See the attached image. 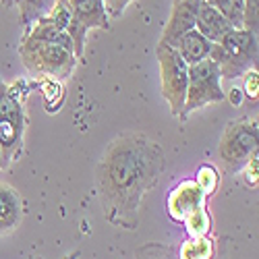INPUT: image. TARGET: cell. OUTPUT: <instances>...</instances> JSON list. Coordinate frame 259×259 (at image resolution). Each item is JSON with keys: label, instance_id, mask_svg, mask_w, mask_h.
<instances>
[{"label": "cell", "instance_id": "cell-29", "mask_svg": "<svg viewBox=\"0 0 259 259\" xmlns=\"http://www.w3.org/2000/svg\"><path fill=\"white\" fill-rule=\"evenodd\" d=\"M175 3H177V0H175Z\"/></svg>", "mask_w": 259, "mask_h": 259}, {"label": "cell", "instance_id": "cell-16", "mask_svg": "<svg viewBox=\"0 0 259 259\" xmlns=\"http://www.w3.org/2000/svg\"><path fill=\"white\" fill-rule=\"evenodd\" d=\"M211 257H213V243L207 236L183 243L179 251V259H211Z\"/></svg>", "mask_w": 259, "mask_h": 259}, {"label": "cell", "instance_id": "cell-17", "mask_svg": "<svg viewBox=\"0 0 259 259\" xmlns=\"http://www.w3.org/2000/svg\"><path fill=\"white\" fill-rule=\"evenodd\" d=\"M185 224H187V232L191 239H203L211 230V220H209V213L205 207H199L193 211L185 220Z\"/></svg>", "mask_w": 259, "mask_h": 259}, {"label": "cell", "instance_id": "cell-24", "mask_svg": "<svg viewBox=\"0 0 259 259\" xmlns=\"http://www.w3.org/2000/svg\"><path fill=\"white\" fill-rule=\"evenodd\" d=\"M230 94H232V96H230V102H232V106H239V104L243 102V92H241V90H236V88H234Z\"/></svg>", "mask_w": 259, "mask_h": 259}, {"label": "cell", "instance_id": "cell-5", "mask_svg": "<svg viewBox=\"0 0 259 259\" xmlns=\"http://www.w3.org/2000/svg\"><path fill=\"white\" fill-rule=\"evenodd\" d=\"M156 58L160 64L162 96L170 106V112L175 116H181L189 85V64L181 58L177 48H170L164 44L156 46Z\"/></svg>", "mask_w": 259, "mask_h": 259}, {"label": "cell", "instance_id": "cell-4", "mask_svg": "<svg viewBox=\"0 0 259 259\" xmlns=\"http://www.w3.org/2000/svg\"><path fill=\"white\" fill-rule=\"evenodd\" d=\"M257 33L249 29H232L211 46L209 58L215 62L220 77L236 79L251 69H257Z\"/></svg>", "mask_w": 259, "mask_h": 259}, {"label": "cell", "instance_id": "cell-26", "mask_svg": "<svg viewBox=\"0 0 259 259\" xmlns=\"http://www.w3.org/2000/svg\"><path fill=\"white\" fill-rule=\"evenodd\" d=\"M0 3H3L5 7H13V5H15V0H0Z\"/></svg>", "mask_w": 259, "mask_h": 259}, {"label": "cell", "instance_id": "cell-19", "mask_svg": "<svg viewBox=\"0 0 259 259\" xmlns=\"http://www.w3.org/2000/svg\"><path fill=\"white\" fill-rule=\"evenodd\" d=\"M243 7H245L243 29H249V31L257 33V27H259V0H243Z\"/></svg>", "mask_w": 259, "mask_h": 259}, {"label": "cell", "instance_id": "cell-11", "mask_svg": "<svg viewBox=\"0 0 259 259\" xmlns=\"http://www.w3.org/2000/svg\"><path fill=\"white\" fill-rule=\"evenodd\" d=\"M23 213L25 209L21 195L11 185L0 183V236L13 232L23 220Z\"/></svg>", "mask_w": 259, "mask_h": 259}, {"label": "cell", "instance_id": "cell-6", "mask_svg": "<svg viewBox=\"0 0 259 259\" xmlns=\"http://www.w3.org/2000/svg\"><path fill=\"white\" fill-rule=\"evenodd\" d=\"M226 98L222 90V77L211 58H205L197 64L189 67V85H187V98L181 118H187L193 110L201 106L222 102Z\"/></svg>", "mask_w": 259, "mask_h": 259}, {"label": "cell", "instance_id": "cell-8", "mask_svg": "<svg viewBox=\"0 0 259 259\" xmlns=\"http://www.w3.org/2000/svg\"><path fill=\"white\" fill-rule=\"evenodd\" d=\"M71 9V23L67 33L73 39L75 56L81 58L85 50V39L90 29H108L110 17H108L102 0H67Z\"/></svg>", "mask_w": 259, "mask_h": 259}, {"label": "cell", "instance_id": "cell-14", "mask_svg": "<svg viewBox=\"0 0 259 259\" xmlns=\"http://www.w3.org/2000/svg\"><path fill=\"white\" fill-rule=\"evenodd\" d=\"M15 5L19 7L21 25L27 31L33 23H37L39 19H44L54 9L56 0H15Z\"/></svg>", "mask_w": 259, "mask_h": 259}, {"label": "cell", "instance_id": "cell-1", "mask_svg": "<svg viewBox=\"0 0 259 259\" xmlns=\"http://www.w3.org/2000/svg\"><path fill=\"white\" fill-rule=\"evenodd\" d=\"M164 170L162 147L143 133H122L106 147L96 168V183L106 220L133 230L141 201Z\"/></svg>", "mask_w": 259, "mask_h": 259}, {"label": "cell", "instance_id": "cell-7", "mask_svg": "<svg viewBox=\"0 0 259 259\" xmlns=\"http://www.w3.org/2000/svg\"><path fill=\"white\" fill-rule=\"evenodd\" d=\"M259 126L253 118H239L228 122L220 139V158L230 170L245 168L249 158L257 154Z\"/></svg>", "mask_w": 259, "mask_h": 259}, {"label": "cell", "instance_id": "cell-3", "mask_svg": "<svg viewBox=\"0 0 259 259\" xmlns=\"http://www.w3.org/2000/svg\"><path fill=\"white\" fill-rule=\"evenodd\" d=\"M19 56L25 69L35 77H50L52 81L69 79L77 67V56L73 46L54 44L46 39L23 37L19 46Z\"/></svg>", "mask_w": 259, "mask_h": 259}, {"label": "cell", "instance_id": "cell-21", "mask_svg": "<svg viewBox=\"0 0 259 259\" xmlns=\"http://www.w3.org/2000/svg\"><path fill=\"white\" fill-rule=\"evenodd\" d=\"M137 259H172V253L162 245H147L137 253Z\"/></svg>", "mask_w": 259, "mask_h": 259}, {"label": "cell", "instance_id": "cell-10", "mask_svg": "<svg viewBox=\"0 0 259 259\" xmlns=\"http://www.w3.org/2000/svg\"><path fill=\"white\" fill-rule=\"evenodd\" d=\"M203 201H205V195L199 191L195 181H183L168 195V203H166L168 215L177 222H185L195 209L203 207Z\"/></svg>", "mask_w": 259, "mask_h": 259}, {"label": "cell", "instance_id": "cell-9", "mask_svg": "<svg viewBox=\"0 0 259 259\" xmlns=\"http://www.w3.org/2000/svg\"><path fill=\"white\" fill-rule=\"evenodd\" d=\"M199 5H201V0H177L175 7H172V15L164 27V33L160 37V44L175 48V44L187 31L195 29Z\"/></svg>", "mask_w": 259, "mask_h": 259}, {"label": "cell", "instance_id": "cell-18", "mask_svg": "<svg viewBox=\"0 0 259 259\" xmlns=\"http://www.w3.org/2000/svg\"><path fill=\"white\" fill-rule=\"evenodd\" d=\"M218 170H215L213 166H201L199 172H197V179H195V185L199 187V191L203 193V195H211V193L215 191V187H218Z\"/></svg>", "mask_w": 259, "mask_h": 259}, {"label": "cell", "instance_id": "cell-15", "mask_svg": "<svg viewBox=\"0 0 259 259\" xmlns=\"http://www.w3.org/2000/svg\"><path fill=\"white\" fill-rule=\"evenodd\" d=\"M205 3L218 11L234 29H243V0H205Z\"/></svg>", "mask_w": 259, "mask_h": 259}, {"label": "cell", "instance_id": "cell-2", "mask_svg": "<svg viewBox=\"0 0 259 259\" xmlns=\"http://www.w3.org/2000/svg\"><path fill=\"white\" fill-rule=\"evenodd\" d=\"M25 92L27 83L17 81L13 85H5L0 81V152H3L5 164L9 166L23 147L25 135Z\"/></svg>", "mask_w": 259, "mask_h": 259}, {"label": "cell", "instance_id": "cell-23", "mask_svg": "<svg viewBox=\"0 0 259 259\" xmlns=\"http://www.w3.org/2000/svg\"><path fill=\"white\" fill-rule=\"evenodd\" d=\"M245 166H247V172H245V175H247V177H245L247 183H249L251 187L257 185V154H253Z\"/></svg>", "mask_w": 259, "mask_h": 259}, {"label": "cell", "instance_id": "cell-20", "mask_svg": "<svg viewBox=\"0 0 259 259\" xmlns=\"http://www.w3.org/2000/svg\"><path fill=\"white\" fill-rule=\"evenodd\" d=\"M243 77V94L251 100V102H257V92H259V75H257V69H251L247 73L241 75Z\"/></svg>", "mask_w": 259, "mask_h": 259}, {"label": "cell", "instance_id": "cell-27", "mask_svg": "<svg viewBox=\"0 0 259 259\" xmlns=\"http://www.w3.org/2000/svg\"><path fill=\"white\" fill-rule=\"evenodd\" d=\"M33 259H39V257H33Z\"/></svg>", "mask_w": 259, "mask_h": 259}, {"label": "cell", "instance_id": "cell-28", "mask_svg": "<svg viewBox=\"0 0 259 259\" xmlns=\"http://www.w3.org/2000/svg\"><path fill=\"white\" fill-rule=\"evenodd\" d=\"M0 81H3V79H0Z\"/></svg>", "mask_w": 259, "mask_h": 259}, {"label": "cell", "instance_id": "cell-13", "mask_svg": "<svg viewBox=\"0 0 259 259\" xmlns=\"http://www.w3.org/2000/svg\"><path fill=\"white\" fill-rule=\"evenodd\" d=\"M211 41H207L197 29H191V31H187L177 44H175V48H177V52L181 54V58L189 64H197V62H201V60H205V58H209V54H211Z\"/></svg>", "mask_w": 259, "mask_h": 259}, {"label": "cell", "instance_id": "cell-12", "mask_svg": "<svg viewBox=\"0 0 259 259\" xmlns=\"http://www.w3.org/2000/svg\"><path fill=\"white\" fill-rule=\"evenodd\" d=\"M195 29L211 44H218V41L232 31L234 27L228 23V21L215 11L211 5H207L205 0H201L199 11H197V19H195Z\"/></svg>", "mask_w": 259, "mask_h": 259}, {"label": "cell", "instance_id": "cell-25", "mask_svg": "<svg viewBox=\"0 0 259 259\" xmlns=\"http://www.w3.org/2000/svg\"><path fill=\"white\" fill-rule=\"evenodd\" d=\"M5 168H9V166L5 164V158H3V152H0V170H5Z\"/></svg>", "mask_w": 259, "mask_h": 259}, {"label": "cell", "instance_id": "cell-22", "mask_svg": "<svg viewBox=\"0 0 259 259\" xmlns=\"http://www.w3.org/2000/svg\"><path fill=\"white\" fill-rule=\"evenodd\" d=\"M102 3H104V9H106L108 17H120L122 11L131 3H135V0H102Z\"/></svg>", "mask_w": 259, "mask_h": 259}]
</instances>
